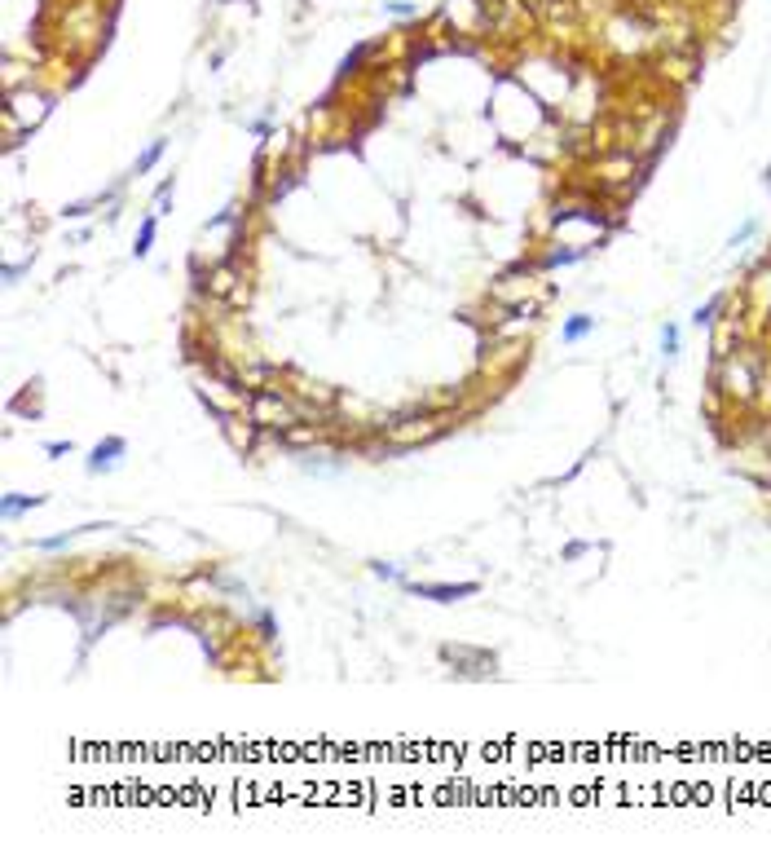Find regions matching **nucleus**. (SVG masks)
Segmentation results:
<instances>
[{"label":"nucleus","instance_id":"423d86ee","mask_svg":"<svg viewBox=\"0 0 771 860\" xmlns=\"http://www.w3.org/2000/svg\"><path fill=\"white\" fill-rule=\"evenodd\" d=\"M159 154H163V141H154V146L146 150V159H141V163H137V168H150V163H154V159H159Z\"/></svg>","mask_w":771,"mask_h":860},{"label":"nucleus","instance_id":"7ed1b4c3","mask_svg":"<svg viewBox=\"0 0 771 860\" xmlns=\"http://www.w3.org/2000/svg\"><path fill=\"white\" fill-rule=\"evenodd\" d=\"M591 327H595V318H573L569 327H564V340H582Z\"/></svg>","mask_w":771,"mask_h":860},{"label":"nucleus","instance_id":"f03ea898","mask_svg":"<svg viewBox=\"0 0 771 860\" xmlns=\"http://www.w3.org/2000/svg\"><path fill=\"white\" fill-rule=\"evenodd\" d=\"M119 450H124V441H119V437H111V441H106V446H98V450H93V459H89V468H93V472H98V468H102V463H111V455H119Z\"/></svg>","mask_w":771,"mask_h":860},{"label":"nucleus","instance_id":"20e7f679","mask_svg":"<svg viewBox=\"0 0 771 860\" xmlns=\"http://www.w3.org/2000/svg\"><path fill=\"white\" fill-rule=\"evenodd\" d=\"M150 243H154V217H150L146 225H141V234H137V247H132V252H137V256H146V252H150Z\"/></svg>","mask_w":771,"mask_h":860},{"label":"nucleus","instance_id":"39448f33","mask_svg":"<svg viewBox=\"0 0 771 860\" xmlns=\"http://www.w3.org/2000/svg\"><path fill=\"white\" fill-rule=\"evenodd\" d=\"M35 503H40V499H35V494H27V499L9 494V499H5V517H14V512H22V508H35Z\"/></svg>","mask_w":771,"mask_h":860},{"label":"nucleus","instance_id":"6e6552de","mask_svg":"<svg viewBox=\"0 0 771 860\" xmlns=\"http://www.w3.org/2000/svg\"><path fill=\"white\" fill-rule=\"evenodd\" d=\"M767 181H771V168H767Z\"/></svg>","mask_w":771,"mask_h":860},{"label":"nucleus","instance_id":"f257e3e1","mask_svg":"<svg viewBox=\"0 0 771 860\" xmlns=\"http://www.w3.org/2000/svg\"><path fill=\"white\" fill-rule=\"evenodd\" d=\"M419 595H437V600H459V595H472L476 582H459V587H415Z\"/></svg>","mask_w":771,"mask_h":860},{"label":"nucleus","instance_id":"0eeeda50","mask_svg":"<svg viewBox=\"0 0 771 860\" xmlns=\"http://www.w3.org/2000/svg\"><path fill=\"white\" fill-rule=\"evenodd\" d=\"M674 349H679V331L666 327V353H674Z\"/></svg>","mask_w":771,"mask_h":860}]
</instances>
